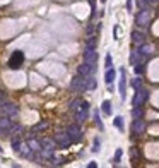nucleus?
<instances>
[{
	"label": "nucleus",
	"mask_w": 159,
	"mask_h": 168,
	"mask_svg": "<svg viewBox=\"0 0 159 168\" xmlns=\"http://www.w3.org/2000/svg\"><path fill=\"white\" fill-rule=\"evenodd\" d=\"M151 16H152V14H151V10L147 9V7H146V9H142L135 16V24L139 28H147V26H149V23H151Z\"/></svg>",
	"instance_id": "f257e3e1"
},
{
	"label": "nucleus",
	"mask_w": 159,
	"mask_h": 168,
	"mask_svg": "<svg viewBox=\"0 0 159 168\" xmlns=\"http://www.w3.org/2000/svg\"><path fill=\"white\" fill-rule=\"evenodd\" d=\"M22 62H24V53L21 52V50H16V52H12V55L9 58V69L17 71V69L22 65Z\"/></svg>",
	"instance_id": "f03ea898"
},
{
	"label": "nucleus",
	"mask_w": 159,
	"mask_h": 168,
	"mask_svg": "<svg viewBox=\"0 0 159 168\" xmlns=\"http://www.w3.org/2000/svg\"><path fill=\"white\" fill-rule=\"evenodd\" d=\"M149 98V91L144 89V87H139L135 89V96H133V107H142L146 103V100Z\"/></svg>",
	"instance_id": "7ed1b4c3"
},
{
	"label": "nucleus",
	"mask_w": 159,
	"mask_h": 168,
	"mask_svg": "<svg viewBox=\"0 0 159 168\" xmlns=\"http://www.w3.org/2000/svg\"><path fill=\"white\" fill-rule=\"evenodd\" d=\"M65 132L68 134V137L72 139V142H79V141L82 139V130H81V127H79L77 123H72V125H68Z\"/></svg>",
	"instance_id": "20e7f679"
},
{
	"label": "nucleus",
	"mask_w": 159,
	"mask_h": 168,
	"mask_svg": "<svg viewBox=\"0 0 159 168\" xmlns=\"http://www.w3.org/2000/svg\"><path fill=\"white\" fill-rule=\"evenodd\" d=\"M70 87L77 93H82V91L87 89V82H86V76H77V77L72 79V84Z\"/></svg>",
	"instance_id": "39448f33"
},
{
	"label": "nucleus",
	"mask_w": 159,
	"mask_h": 168,
	"mask_svg": "<svg viewBox=\"0 0 159 168\" xmlns=\"http://www.w3.org/2000/svg\"><path fill=\"white\" fill-rule=\"evenodd\" d=\"M53 139L58 146H62V148H68V146L72 144V139L68 137L67 132H57L55 136H53Z\"/></svg>",
	"instance_id": "423d86ee"
},
{
	"label": "nucleus",
	"mask_w": 159,
	"mask_h": 168,
	"mask_svg": "<svg viewBox=\"0 0 159 168\" xmlns=\"http://www.w3.org/2000/svg\"><path fill=\"white\" fill-rule=\"evenodd\" d=\"M87 112H89V103L87 101H82V105L75 110V120L77 122H84L87 118Z\"/></svg>",
	"instance_id": "0eeeda50"
},
{
	"label": "nucleus",
	"mask_w": 159,
	"mask_h": 168,
	"mask_svg": "<svg viewBox=\"0 0 159 168\" xmlns=\"http://www.w3.org/2000/svg\"><path fill=\"white\" fill-rule=\"evenodd\" d=\"M120 96L122 100L127 98V71L123 67L120 69Z\"/></svg>",
	"instance_id": "6e6552de"
},
{
	"label": "nucleus",
	"mask_w": 159,
	"mask_h": 168,
	"mask_svg": "<svg viewBox=\"0 0 159 168\" xmlns=\"http://www.w3.org/2000/svg\"><path fill=\"white\" fill-rule=\"evenodd\" d=\"M132 132L135 136H142L146 132V122L142 118H133V123H132Z\"/></svg>",
	"instance_id": "1a4fd4ad"
},
{
	"label": "nucleus",
	"mask_w": 159,
	"mask_h": 168,
	"mask_svg": "<svg viewBox=\"0 0 159 168\" xmlns=\"http://www.w3.org/2000/svg\"><path fill=\"white\" fill-rule=\"evenodd\" d=\"M10 127H12V120H10V117H0V134L2 136H7V134L10 132Z\"/></svg>",
	"instance_id": "9d476101"
},
{
	"label": "nucleus",
	"mask_w": 159,
	"mask_h": 168,
	"mask_svg": "<svg viewBox=\"0 0 159 168\" xmlns=\"http://www.w3.org/2000/svg\"><path fill=\"white\" fill-rule=\"evenodd\" d=\"M96 60H97V52H96V48H87V46H86L84 62H86V64H91V65H96Z\"/></svg>",
	"instance_id": "9b49d317"
},
{
	"label": "nucleus",
	"mask_w": 159,
	"mask_h": 168,
	"mask_svg": "<svg viewBox=\"0 0 159 168\" xmlns=\"http://www.w3.org/2000/svg\"><path fill=\"white\" fill-rule=\"evenodd\" d=\"M2 113L5 117H16L17 113H19V108H17L14 103H7L5 101V103L2 105Z\"/></svg>",
	"instance_id": "f8f14e48"
},
{
	"label": "nucleus",
	"mask_w": 159,
	"mask_h": 168,
	"mask_svg": "<svg viewBox=\"0 0 159 168\" xmlns=\"http://www.w3.org/2000/svg\"><path fill=\"white\" fill-rule=\"evenodd\" d=\"M96 72V65H91V64H82L77 67V74L79 76H92Z\"/></svg>",
	"instance_id": "ddd939ff"
},
{
	"label": "nucleus",
	"mask_w": 159,
	"mask_h": 168,
	"mask_svg": "<svg viewBox=\"0 0 159 168\" xmlns=\"http://www.w3.org/2000/svg\"><path fill=\"white\" fill-rule=\"evenodd\" d=\"M132 41L135 43V45H142V43H146V34L144 33H140V31H133L132 33Z\"/></svg>",
	"instance_id": "4468645a"
},
{
	"label": "nucleus",
	"mask_w": 159,
	"mask_h": 168,
	"mask_svg": "<svg viewBox=\"0 0 159 168\" xmlns=\"http://www.w3.org/2000/svg\"><path fill=\"white\" fill-rule=\"evenodd\" d=\"M115 77H117V72H115V69H113V67L106 69V74H104V82H106V84H111V82L115 81Z\"/></svg>",
	"instance_id": "2eb2a0df"
},
{
	"label": "nucleus",
	"mask_w": 159,
	"mask_h": 168,
	"mask_svg": "<svg viewBox=\"0 0 159 168\" xmlns=\"http://www.w3.org/2000/svg\"><path fill=\"white\" fill-rule=\"evenodd\" d=\"M27 146H29L32 151H41V142H39V139L29 137V139H27Z\"/></svg>",
	"instance_id": "dca6fc26"
},
{
	"label": "nucleus",
	"mask_w": 159,
	"mask_h": 168,
	"mask_svg": "<svg viewBox=\"0 0 159 168\" xmlns=\"http://www.w3.org/2000/svg\"><path fill=\"white\" fill-rule=\"evenodd\" d=\"M152 45H147V43H142L139 48V55H151L152 53Z\"/></svg>",
	"instance_id": "f3484780"
},
{
	"label": "nucleus",
	"mask_w": 159,
	"mask_h": 168,
	"mask_svg": "<svg viewBox=\"0 0 159 168\" xmlns=\"http://www.w3.org/2000/svg\"><path fill=\"white\" fill-rule=\"evenodd\" d=\"M22 149H19V153H21V156H24V158H32V149L27 146V142L24 146H21Z\"/></svg>",
	"instance_id": "a211bd4d"
},
{
	"label": "nucleus",
	"mask_w": 159,
	"mask_h": 168,
	"mask_svg": "<svg viewBox=\"0 0 159 168\" xmlns=\"http://www.w3.org/2000/svg\"><path fill=\"white\" fill-rule=\"evenodd\" d=\"M10 146H12V149H14L16 153H19L21 146H22V142H21V137H19V136H16L12 141H10Z\"/></svg>",
	"instance_id": "6ab92c4d"
},
{
	"label": "nucleus",
	"mask_w": 159,
	"mask_h": 168,
	"mask_svg": "<svg viewBox=\"0 0 159 168\" xmlns=\"http://www.w3.org/2000/svg\"><path fill=\"white\" fill-rule=\"evenodd\" d=\"M101 110H103L104 115H111V103L110 101H103V105H101Z\"/></svg>",
	"instance_id": "aec40b11"
},
{
	"label": "nucleus",
	"mask_w": 159,
	"mask_h": 168,
	"mask_svg": "<svg viewBox=\"0 0 159 168\" xmlns=\"http://www.w3.org/2000/svg\"><path fill=\"white\" fill-rule=\"evenodd\" d=\"M46 127H48V123H46V122L36 123V125H34V127H32V129H31V132H32V134H36V132H39V130H45Z\"/></svg>",
	"instance_id": "412c9836"
},
{
	"label": "nucleus",
	"mask_w": 159,
	"mask_h": 168,
	"mask_svg": "<svg viewBox=\"0 0 159 168\" xmlns=\"http://www.w3.org/2000/svg\"><path fill=\"white\" fill-rule=\"evenodd\" d=\"M113 123H115V127H117L118 130H123V118H122V117H115Z\"/></svg>",
	"instance_id": "4be33fe9"
},
{
	"label": "nucleus",
	"mask_w": 159,
	"mask_h": 168,
	"mask_svg": "<svg viewBox=\"0 0 159 168\" xmlns=\"http://www.w3.org/2000/svg\"><path fill=\"white\" fill-rule=\"evenodd\" d=\"M96 45H97V39L94 38V36H89L86 46H87V48H96Z\"/></svg>",
	"instance_id": "5701e85b"
},
{
	"label": "nucleus",
	"mask_w": 159,
	"mask_h": 168,
	"mask_svg": "<svg viewBox=\"0 0 159 168\" xmlns=\"http://www.w3.org/2000/svg\"><path fill=\"white\" fill-rule=\"evenodd\" d=\"M132 117H133V118H142V108H140V107H133Z\"/></svg>",
	"instance_id": "b1692460"
},
{
	"label": "nucleus",
	"mask_w": 159,
	"mask_h": 168,
	"mask_svg": "<svg viewBox=\"0 0 159 168\" xmlns=\"http://www.w3.org/2000/svg\"><path fill=\"white\" fill-rule=\"evenodd\" d=\"M81 105H82V100H81V98H77V100H74V101L70 103V110H74V112H75L79 107H81Z\"/></svg>",
	"instance_id": "393cba45"
},
{
	"label": "nucleus",
	"mask_w": 159,
	"mask_h": 168,
	"mask_svg": "<svg viewBox=\"0 0 159 168\" xmlns=\"http://www.w3.org/2000/svg\"><path fill=\"white\" fill-rule=\"evenodd\" d=\"M140 86H142V79H140V77L132 79V87H133V89H139Z\"/></svg>",
	"instance_id": "a878e982"
},
{
	"label": "nucleus",
	"mask_w": 159,
	"mask_h": 168,
	"mask_svg": "<svg viewBox=\"0 0 159 168\" xmlns=\"http://www.w3.org/2000/svg\"><path fill=\"white\" fill-rule=\"evenodd\" d=\"M104 65H106V69L113 67V62H111V55H110V53L106 55V58H104Z\"/></svg>",
	"instance_id": "bb28decb"
},
{
	"label": "nucleus",
	"mask_w": 159,
	"mask_h": 168,
	"mask_svg": "<svg viewBox=\"0 0 159 168\" xmlns=\"http://www.w3.org/2000/svg\"><path fill=\"white\" fill-rule=\"evenodd\" d=\"M133 71H135V74H142V72H144V65L142 64H135Z\"/></svg>",
	"instance_id": "cd10ccee"
},
{
	"label": "nucleus",
	"mask_w": 159,
	"mask_h": 168,
	"mask_svg": "<svg viewBox=\"0 0 159 168\" xmlns=\"http://www.w3.org/2000/svg\"><path fill=\"white\" fill-rule=\"evenodd\" d=\"M94 120H96V123H97V127H99L101 130H103V122H101V118H99V113H94Z\"/></svg>",
	"instance_id": "c85d7f7f"
},
{
	"label": "nucleus",
	"mask_w": 159,
	"mask_h": 168,
	"mask_svg": "<svg viewBox=\"0 0 159 168\" xmlns=\"http://www.w3.org/2000/svg\"><path fill=\"white\" fill-rule=\"evenodd\" d=\"M52 163H53L55 166H60V165H63V163H65V158H55Z\"/></svg>",
	"instance_id": "c756f323"
},
{
	"label": "nucleus",
	"mask_w": 159,
	"mask_h": 168,
	"mask_svg": "<svg viewBox=\"0 0 159 168\" xmlns=\"http://www.w3.org/2000/svg\"><path fill=\"white\" fill-rule=\"evenodd\" d=\"M122 158V149H117V153H115V158H113V163H118Z\"/></svg>",
	"instance_id": "7c9ffc66"
},
{
	"label": "nucleus",
	"mask_w": 159,
	"mask_h": 168,
	"mask_svg": "<svg viewBox=\"0 0 159 168\" xmlns=\"http://www.w3.org/2000/svg\"><path fill=\"white\" fill-rule=\"evenodd\" d=\"M99 151V139H94V144H92V153Z\"/></svg>",
	"instance_id": "2f4dec72"
},
{
	"label": "nucleus",
	"mask_w": 159,
	"mask_h": 168,
	"mask_svg": "<svg viewBox=\"0 0 159 168\" xmlns=\"http://www.w3.org/2000/svg\"><path fill=\"white\" fill-rule=\"evenodd\" d=\"M137 3H139V7H142V9H146V7H147L146 0H137Z\"/></svg>",
	"instance_id": "473e14b6"
},
{
	"label": "nucleus",
	"mask_w": 159,
	"mask_h": 168,
	"mask_svg": "<svg viewBox=\"0 0 159 168\" xmlns=\"http://www.w3.org/2000/svg\"><path fill=\"white\" fill-rule=\"evenodd\" d=\"M3 103H5V94H3L2 91H0V107H2Z\"/></svg>",
	"instance_id": "72a5a7b5"
},
{
	"label": "nucleus",
	"mask_w": 159,
	"mask_h": 168,
	"mask_svg": "<svg viewBox=\"0 0 159 168\" xmlns=\"http://www.w3.org/2000/svg\"><path fill=\"white\" fill-rule=\"evenodd\" d=\"M135 158H139V151H137V149H132V160H135Z\"/></svg>",
	"instance_id": "f704fd0d"
},
{
	"label": "nucleus",
	"mask_w": 159,
	"mask_h": 168,
	"mask_svg": "<svg viewBox=\"0 0 159 168\" xmlns=\"http://www.w3.org/2000/svg\"><path fill=\"white\" fill-rule=\"evenodd\" d=\"M96 166H97L96 161H92V163H89V165H87V168H96Z\"/></svg>",
	"instance_id": "c9c22d12"
},
{
	"label": "nucleus",
	"mask_w": 159,
	"mask_h": 168,
	"mask_svg": "<svg viewBox=\"0 0 159 168\" xmlns=\"http://www.w3.org/2000/svg\"><path fill=\"white\" fill-rule=\"evenodd\" d=\"M127 9L132 10V0H127Z\"/></svg>",
	"instance_id": "e433bc0d"
},
{
	"label": "nucleus",
	"mask_w": 159,
	"mask_h": 168,
	"mask_svg": "<svg viewBox=\"0 0 159 168\" xmlns=\"http://www.w3.org/2000/svg\"><path fill=\"white\" fill-rule=\"evenodd\" d=\"M147 3H152V2H156V0H146Z\"/></svg>",
	"instance_id": "4c0bfd02"
},
{
	"label": "nucleus",
	"mask_w": 159,
	"mask_h": 168,
	"mask_svg": "<svg viewBox=\"0 0 159 168\" xmlns=\"http://www.w3.org/2000/svg\"><path fill=\"white\" fill-rule=\"evenodd\" d=\"M101 2H106V0H101Z\"/></svg>",
	"instance_id": "58836bf2"
},
{
	"label": "nucleus",
	"mask_w": 159,
	"mask_h": 168,
	"mask_svg": "<svg viewBox=\"0 0 159 168\" xmlns=\"http://www.w3.org/2000/svg\"><path fill=\"white\" fill-rule=\"evenodd\" d=\"M0 153H2V148H0Z\"/></svg>",
	"instance_id": "ea45409f"
}]
</instances>
